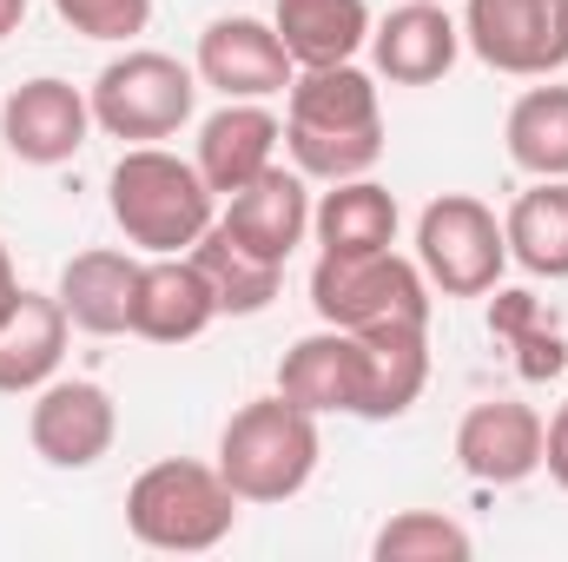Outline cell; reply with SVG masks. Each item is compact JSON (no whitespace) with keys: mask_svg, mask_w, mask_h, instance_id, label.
<instances>
[{"mask_svg":"<svg viewBox=\"0 0 568 562\" xmlns=\"http://www.w3.org/2000/svg\"><path fill=\"white\" fill-rule=\"evenodd\" d=\"M192 265H199V279L212 284V304H219V318H258V311H272L284 291V265L278 259H258L252 245H239L219 219H212V232L185 252Z\"/></svg>","mask_w":568,"mask_h":562,"instance_id":"603a6c76","label":"cell"},{"mask_svg":"<svg viewBox=\"0 0 568 562\" xmlns=\"http://www.w3.org/2000/svg\"><path fill=\"white\" fill-rule=\"evenodd\" d=\"M219 225H225L239 245H252L258 259H278L284 265V259L304 245V232H311V185H304V172H297V165H265L252 185L225 192Z\"/></svg>","mask_w":568,"mask_h":562,"instance_id":"9a60e30c","label":"cell"},{"mask_svg":"<svg viewBox=\"0 0 568 562\" xmlns=\"http://www.w3.org/2000/svg\"><path fill=\"white\" fill-rule=\"evenodd\" d=\"M278 140H284V120L265 107V100H225L205 127H199V172L205 185L225 199L239 185H252L265 165H278Z\"/></svg>","mask_w":568,"mask_h":562,"instance_id":"2e32d148","label":"cell"},{"mask_svg":"<svg viewBox=\"0 0 568 562\" xmlns=\"http://www.w3.org/2000/svg\"><path fill=\"white\" fill-rule=\"evenodd\" d=\"M106 205H113V225L126 232V245H140L152 259L192 252L219 219V192L205 185V172L165 145L120 152V165L106 179Z\"/></svg>","mask_w":568,"mask_h":562,"instance_id":"7a4b0ae2","label":"cell"},{"mask_svg":"<svg viewBox=\"0 0 568 562\" xmlns=\"http://www.w3.org/2000/svg\"><path fill=\"white\" fill-rule=\"evenodd\" d=\"M27 443L53 470H93L120 443V404L93 378H53L27 404Z\"/></svg>","mask_w":568,"mask_h":562,"instance_id":"9c48e42d","label":"cell"},{"mask_svg":"<svg viewBox=\"0 0 568 562\" xmlns=\"http://www.w3.org/2000/svg\"><path fill=\"white\" fill-rule=\"evenodd\" d=\"M509 259L536 279H568V179H536L503 212Z\"/></svg>","mask_w":568,"mask_h":562,"instance_id":"cb8c5ba5","label":"cell"},{"mask_svg":"<svg viewBox=\"0 0 568 562\" xmlns=\"http://www.w3.org/2000/svg\"><path fill=\"white\" fill-rule=\"evenodd\" d=\"M284 53L304 67H344L371 47V0H272Z\"/></svg>","mask_w":568,"mask_h":562,"instance_id":"44dd1931","label":"cell"},{"mask_svg":"<svg viewBox=\"0 0 568 562\" xmlns=\"http://www.w3.org/2000/svg\"><path fill=\"white\" fill-rule=\"evenodd\" d=\"M192 73H199V87H212L225 100H278V93H291V80H297V60L284 53L272 20L225 13V20H212L199 33Z\"/></svg>","mask_w":568,"mask_h":562,"instance_id":"30bf717a","label":"cell"},{"mask_svg":"<svg viewBox=\"0 0 568 562\" xmlns=\"http://www.w3.org/2000/svg\"><path fill=\"white\" fill-rule=\"evenodd\" d=\"M429 279L404 252H317L311 265V311L337 331H384V324H429Z\"/></svg>","mask_w":568,"mask_h":562,"instance_id":"5b68a950","label":"cell"},{"mask_svg":"<svg viewBox=\"0 0 568 562\" xmlns=\"http://www.w3.org/2000/svg\"><path fill=\"white\" fill-rule=\"evenodd\" d=\"M126 530L159 556H205L239 530V490L219 476V463H145L126 490Z\"/></svg>","mask_w":568,"mask_h":562,"instance_id":"3957f363","label":"cell"},{"mask_svg":"<svg viewBox=\"0 0 568 562\" xmlns=\"http://www.w3.org/2000/svg\"><path fill=\"white\" fill-rule=\"evenodd\" d=\"M469 530L436 516V510H397L377 536H371V556L377 562H469Z\"/></svg>","mask_w":568,"mask_h":562,"instance_id":"4316f807","label":"cell"},{"mask_svg":"<svg viewBox=\"0 0 568 562\" xmlns=\"http://www.w3.org/2000/svg\"><path fill=\"white\" fill-rule=\"evenodd\" d=\"M463 47L509 80L568 67V0H463Z\"/></svg>","mask_w":568,"mask_h":562,"instance_id":"ba28073f","label":"cell"},{"mask_svg":"<svg viewBox=\"0 0 568 562\" xmlns=\"http://www.w3.org/2000/svg\"><path fill=\"white\" fill-rule=\"evenodd\" d=\"M278 398L311 418H357L364 404V338L357 331H311L278 358Z\"/></svg>","mask_w":568,"mask_h":562,"instance_id":"4fadbf2b","label":"cell"},{"mask_svg":"<svg viewBox=\"0 0 568 562\" xmlns=\"http://www.w3.org/2000/svg\"><path fill=\"white\" fill-rule=\"evenodd\" d=\"M53 13L73 27V33H87V40H133L145 33V20H152V0H53Z\"/></svg>","mask_w":568,"mask_h":562,"instance_id":"83f0119b","label":"cell"},{"mask_svg":"<svg viewBox=\"0 0 568 562\" xmlns=\"http://www.w3.org/2000/svg\"><path fill=\"white\" fill-rule=\"evenodd\" d=\"M284 145L304 179H364L384 159V100L377 80L344 60V67H304L284 93Z\"/></svg>","mask_w":568,"mask_h":562,"instance_id":"6da1fadb","label":"cell"},{"mask_svg":"<svg viewBox=\"0 0 568 562\" xmlns=\"http://www.w3.org/2000/svg\"><path fill=\"white\" fill-rule=\"evenodd\" d=\"M93 133V100L73 80H20L0 107V140L20 165H67Z\"/></svg>","mask_w":568,"mask_h":562,"instance_id":"7c38bea8","label":"cell"},{"mask_svg":"<svg viewBox=\"0 0 568 562\" xmlns=\"http://www.w3.org/2000/svg\"><path fill=\"white\" fill-rule=\"evenodd\" d=\"M542 443H549L542 411L536 404H516V398H483V404H469L463 423H456V463L483 490L529 483L542 470Z\"/></svg>","mask_w":568,"mask_h":562,"instance_id":"8fae6325","label":"cell"},{"mask_svg":"<svg viewBox=\"0 0 568 562\" xmlns=\"http://www.w3.org/2000/svg\"><path fill=\"white\" fill-rule=\"evenodd\" d=\"M133 291H140V259L126 252H80L60 265V311L73 318V331L87 338H120L133 331Z\"/></svg>","mask_w":568,"mask_h":562,"instance_id":"d6986e66","label":"cell"},{"mask_svg":"<svg viewBox=\"0 0 568 562\" xmlns=\"http://www.w3.org/2000/svg\"><path fill=\"white\" fill-rule=\"evenodd\" d=\"M463 53V20L443 0H404L371 27V67L390 87H436Z\"/></svg>","mask_w":568,"mask_h":562,"instance_id":"5bb4252c","label":"cell"},{"mask_svg":"<svg viewBox=\"0 0 568 562\" xmlns=\"http://www.w3.org/2000/svg\"><path fill=\"white\" fill-rule=\"evenodd\" d=\"M503 145H509L516 172L568 179V87H529L503 120Z\"/></svg>","mask_w":568,"mask_h":562,"instance_id":"d4e9b609","label":"cell"},{"mask_svg":"<svg viewBox=\"0 0 568 562\" xmlns=\"http://www.w3.org/2000/svg\"><path fill=\"white\" fill-rule=\"evenodd\" d=\"M93 127L113 133V140H133V145H152V140H172L192 107H199V73L159 47H126L120 60L100 67L93 80Z\"/></svg>","mask_w":568,"mask_h":562,"instance_id":"8992f818","label":"cell"},{"mask_svg":"<svg viewBox=\"0 0 568 562\" xmlns=\"http://www.w3.org/2000/svg\"><path fill=\"white\" fill-rule=\"evenodd\" d=\"M73 318L60 311L53 291H20L13 311L0 318V398H33L40 384L60 378Z\"/></svg>","mask_w":568,"mask_h":562,"instance_id":"e0dca14e","label":"cell"},{"mask_svg":"<svg viewBox=\"0 0 568 562\" xmlns=\"http://www.w3.org/2000/svg\"><path fill=\"white\" fill-rule=\"evenodd\" d=\"M20 291H27V284H20V272H13V252L0 245V318L13 311V298H20Z\"/></svg>","mask_w":568,"mask_h":562,"instance_id":"f546056e","label":"cell"},{"mask_svg":"<svg viewBox=\"0 0 568 562\" xmlns=\"http://www.w3.org/2000/svg\"><path fill=\"white\" fill-rule=\"evenodd\" d=\"M417 265L443 298H489L509 265L503 219L476 192H436L417 212Z\"/></svg>","mask_w":568,"mask_h":562,"instance_id":"52a82bcc","label":"cell"},{"mask_svg":"<svg viewBox=\"0 0 568 562\" xmlns=\"http://www.w3.org/2000/svg\"><path fill=\"white\" fill-rule=\"evenodd\" d=\"M317 456H324L317 418L278 391L239 404L219 430V476L239 490V503H291L317 476Z\"/></svg>","mask_w":568,"mask_h":562,"instance_id":"277c9868","label":"cell"},{"mask_svg":"<svg viewBox=\"0 0 568 562\" xmlns=\"http://www.w3.org/2000/svg\"><path fill=\"white\" fill-rule=\"evenodd\" d=\"M542 470H549V476H556V483L568 490V404L556 411V418H549V443H542Z\"/></svg>","mask_w":568,"mask_h":562,"instance_id":"f1b7e54d","label":"cell"},{"mask_svg":"<svg viewBox=\"0 0 568 562\" xmlns=\"http://www.w3.org/2000/svg\"><path fill=\"white\" fill-rule=\"evenodd\" d=\"M364 338V423L404 418L429 384V324H384V331H357Z\"/></svg>","mask_w":568,"mask_h":562,"instance_id":"ffe728a7","label":"cell"},{"mask_svg":"<svg viewBox=\"0 0 568 562\" xmlns=\"http://www.w3.org/2000/svg\"><path fill=\"white\" fill-rule=\"evenodd\" d=\"M397 192L377 185L371 172L364 179H337L317 205H311V232H317V252H384L397 245Z\"/></svg>","mask_w":568,"mask_h":562,"instance_id":"7402d4cb","label":"cell"},{"mask_svg":"<svg viewBox=\"0 0 568 562\" xmlns=\"http://www.w3.org/2000/svg\"><path fill=\"white\" fill-rule=\"evenodd\" d=\"M489 331L516 351V371H523L529 384L562 378L568 338H562V324L542 311V298H536V291H496V304H489Z\"/></svg>","mask_w":568,"mask_h":562,"instance_id":"484cf974","label":"cell"},{"mask_svg":"<svg viewBox=\"0 0 568 562\" xmlns=\"http://www.w3.org/2000/svg\"><path fill=\"white\" fill-rule=\"evenodd\" d=\"M20 20H27V0H0V40L20 33Z\"/></svg>","mask_w":568,"mask_h":562,"instance_id":"4dcf8cb0","label":"cell"},{"mask_svg":"<svg viewBox=\"0 0 568 562\" xmlns=\"http://www.w3.org/2000/svg\"><path fill=\"white\" fill-rule=\"evenodd\" d=\"M219 318L212 284L199 279V265L185 252H159L140 265V291H133V338L145 344H192L205 324Z\"/></svg>","mask_w":568,"mask_h":562,"instance_id":"ac0fdd59","label":"cell"}]
</instances>
